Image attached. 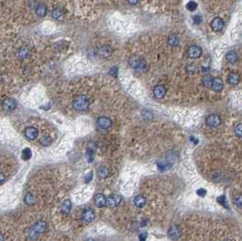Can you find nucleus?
<instances>
[{
    "label": "nucleus",
    "mask_w": 242,
    "mask_h": 241,
    "mask_svg": "<svg viewBox=\"0 0 242 241\" xmlns=\"http://www.w3.org/2000/svg\"><path fill=\"white\" fill-rule=\"evenodd\" d=\"M89 100L84 94L77 95L73 101V107L76 111H86L89 107Z\"/></svg>",
    "instance_id": "f257e3e1"
},
{
    "label": "nucleus",
    "mask_w": 242,
    "mask_h": 241,
    "mask_svg": "<svg viewBox=\"0 0 242 241\" xmlns=\"http://www.w3.org/2000/svg\"><path fill=\"white\" fill-rule=\"evenodd\" d=\"M129 64L130 66L135 69L138 72H145L147 70V63L146 62L141 58V57H139V56H132L130 57L129 59Z\"/></svg>",
    "instance_id": "f03ea898"
},
{
    "label": "nucleus",
    "mask_w": 242,
    "mask_h": 241,
    "mask_svg": "<svg viewBox=\"0 0 242 241\" xmlns=\"http://www.w3.org/2000/svg\"><path fill=\"white\" fill-rule=\"evenodd\" d=\"M221 123L220 117L218 114H211L206 119V124L210 127H218Z\"/></svg>",
    "instance_id": "7ed1b4c3"
},
{
    "label": "nucleus",
    "mask_w": 242,
    "mask_h": 241,
    "mask_svg": "<svg viewBox=\"0 0 242 241\" xmlns=\"http://www.w3.org/2000/svg\"><path fill=\"white\" fill-rule=\"evenodd\" d=\"M168 235L170 237V238H172V240H177L178 238H180V237L181 236V230L179 226L173 225L170 227L169 231H168Z\"/></svg>",
    "instance_id": "20e7f679"
},
{
    "label": "nucleus",
    "mask_w": 242,
    "mask_h": 241,
    "mask_svg": "<svg viewBox=\"0 0 242 241\" xmlns=\"http://www.w3.org/2000/svg\"><path fill=\"white\" fill-rule=\"evenodd\" d=\"M187 54L190 58H198L202 54V49L198 46H191L188 48Z\"/></svg>",
    "instance_id": "39448f33"
},
{
    "label": "nucleus",
    "mask_w": 242,
    "mask_h": 241,
    "mask_svg": "<svg viewBox=\"0 0 242 241\" xmlns=\"http://www.w3.org/2000/svg\"><path fill=\"white\" fill-rule=\"evenodd\" d=\"M94 218H95V215H94V210H92V209L87 208V209H85V210L83 211V214H82V219H83L85 222H87V223L93 222Z\"/></svg>",
    "instance_id": "423d86ee"
},
{
    "label": "nucleus",
    "mask_w": 242,
    "mask_h": 241,
    "mask_svg": "<svg viewBox=\"0 0 242 241\" xmlns=\"http://www.w3.org/2000/svg\"><path fill=\"white\" fill-rule=\"evenodd\" d=\"M121 200H122V197L120 195L113 194L106 199V205H108L109 207H116L120 204Z\"/></svg>",
    "instance_id": "0eeeda50"
},
{
    "label": "nucleus",
    "mask_w": 242,
    "mask_h": 241,
    "mask_svg": "<svg viewBox=\"0 0 242 241\" xmlns=\"http://www.w3.org/2000/svg\"><path fill=\"white\" fill-rule=\"evenodd\" d=\"M211 26L214 31H220L224 27V21L220 17H215L211 21Z\"/></svg>",
    "instance_id": "6e6552de"
},
{
    "label": "nucleus",
    "mask_w": 242,
    "mask_h": 241,
    "mask_svg": "<svg viewBox=\"0 0 242 241\" xmlns=\"http://www.w3.org/2000/svg\"><path fill=\"white\" fill-rule=\"evenodd\" d=\"M97 125L101 129L106 130V129H109L110 127L112 126V121L108 117H100L97 120Z\"/></svg>",
    "instance_id": "1a4fd4ad"
},
{
    "label": "nucleus",
    "mask_w": 242,
    "mask_h": 241,
    "mask_svg": "<svg viewBox=\"0 0 242 241\" xmlns=\"http://www.w3.org/2000/svg\"><path fill=\"white\" fill-rule=\"evenodd\" d=\"M166 94V88L165 86L162 85H159L154 87L153 89V95L154 97L157 98V99H162L163 98Z\"/></svg>",
    "instance_id": "9d476101"
},
{
    "label": "nucleus",
    "mask_w": 242,
    "mask_h": 241,
    "mask_svg": "<svg viewBox=\"0 0 242 241\" xmlns=\"http://www.w3.org/2000/svg\"><path fill=\"white\" fill-rule=\"evenodd\" d=\"M25 135L28 140H35L38 135V131L35 127H27L25 131Z\"/></svg>",
    "instance_id": "9b49d317"
},
{
    "label": "nucleus",
    "mask_w": 242,
    "mask_h": 241,
    "mask_svg": "<svg viewBox=\"0 0 242 241\" xmlns=\"http://www.w3.org/2000/svg\"><path fill=\"white\" fill-rule=\"evenodd\" d=\"M16 108V101L12 98H8L3 102V109L6 112H12Z\"/></svg>",
    "instance_id": "f8f14e48"
},
{
    "label": "nucleus",
    "mask_w": 242,
    "mask_h": 241,
    "mask_svg": "<svg viewBox=\"0 0 242 241\" xmlns=\"http://www.w3.org/2000/svg\"><path fill=\"white\" fill-rule=\"evenodd\" d=\"M223 86H224L223 81H222L220 78H213L212 83H211V88H212L214 91H216V92H220V91H222Z\"/></svg>",
    "instance_id": "ddd939ff"
},
{
    "label": "nucleus",
    "mask_w": 242,
    "mask_h": 241,
    "mask_svg": "<svg viewBox=\"0 0 242 241\" xmlns=\"http://www.w3.org/2000/svg\"><path fill=\"white\" fill-rule=\"evenodd\" d=\"M112 53H113V49L109 46H102L97 50V54L102 57H108L112 55Z\"/></svg>",
    "instance_id": "4468645a"
},
{
    "label": "nucleus",
    "mask_w": 242,
    "mask_h": 241,
    "mask_svg": "<svg viewBox=\"0 0 242 241\" xmlns=\"http://www.w3.org/2000/svg\"><path fill=\"white\" fill-rule=\"evenodd\" d=\"M94 203L98 208H102L106 205V197L102 194H96L94 197Z\"/></svg>",
    "instance_id": "2eb2a0df"
},
{
    "label": "nucleus",
    "mask_w": 242,
    "mask_h": 241,
    "mask_svg": "<svg viewBox=\"0 0 242 241\" xmlns=\"http://www.w3.org/2000/svg\"><path fill=\"white\" fill-rule=\"evenodd\" d=\"M239 81H240V77H239V75L237 73H235V72L229 73V74L228 76V82L229 85H237L239 83Z\"/></svg>",
    "instance_id": "dca6fc26"
},
{
    "label": "nucleus",
    "mask_w": 242,
    "mask_h": 241,
    "mask_svg": "<svg viewBox=\"0 0 242 241\" xmlns=\"http://www.w3.org/2000/svg\"><path fill=\"white\" fill-rule=\"evenodd\" d=\"M47 228V223L43 220L37 221L34 227H33V231L35 233H42L45 231V229Z\"/></svg>",
    "instance_id": "f3484780"
},
{
    "label": "nucleus",
    "mask_w": 242,
    "mask_h": 241,
    "mask_svg": "<svg viewBox=\"0 0 242 241\" xmlns=\"http://www.w3.org/2000/svg\"><path fill=\"white\" fill-rule=\"evenodd\" d=\"M226 59L228 63H235L238 61V59H239V55H238V54H237L235 51L232 50V51H229V52L227 53Z\"/></svg>",
    "instance_id": "a211bd4d"
},
{
    "label": "nucleus",
    "mask_w": 242,
    "mask_h": 241,
    "mask_svg": "<svg viewBox=\"0 0 242 241\" xmlns=\"http://www.w3.org/2000/svg\"><path fill=\"white\" fill-rule=\"evenodd\" d=\"M168 43L172 47H177L179 45V43H180V38H179V36L177 35L172 34L168 38Z\"/></svg>",
    "instance_id": "6ab92c4d"
},
{
    "label": "nucleus",
    "mask_w": 242,
    "mask_h": 241,
    "mask_svg": "<svg viewBox=\"0 0 242 241\" xmlns=\"http://www.w3.org/2000/svg\"><path fill=\"white\" fill-rule=\"evenodd\" d=\"M134 203L136 207L138 208H143L146 204V200L143 196H137L134 200Z\"/></svg>",
    "instance_id": "aec40b11"
},
{
    "label": "nucleus",
    "mask_w": 242,
    "mask_h": 241,
    "mask_svg": "<svg viewBox=\"0 0 242 241\" xmlns=\"http://www.w3.org/2000/svg\"><path fill=\"white\" fill-rule=\"evenodd\" d=\"M47 7L44 5V4H40L37 6V8L36 9V15L39 16H45L47 15Z\"/></svg>",
    "instance_id": "412c9836"
},
{
    "label": "nucleus",
    "mask_w": 242,
    "mask_h": 241,
    "mask_svg": "<svg viewBox=\"0 0 242 241\" xmlns=\"http://www.w3.org/2000/svg\"><path fill=\"white\" fill-rule=\"evenodd\" d=\"M63 11L62 8H57L53 10V12H52V16H53V18H55V19H59V18L63 16Z\"/></svg>",
    "instance_id": "4be33fe9"
},
{
    "label": "nucleus",
    "mask_w": 242,
    "mask_h": 241,
    "mask_svg": "<svg viewBox=\"0 0 242 241\" xmlns=\"http://www.w3.org/2000/svg\"><path fill=\"white\" fill-rule=\"evenodd\" d=\"M86 158L88 160L89 162H92L94 161V149H93L92 147L87 149V151H86Z\"/></svg>",
    "instance_id": "5701e85b"
},
{
    "label": "nucleus",
    "mask_w": 242,
    "mask_h": 241,
    "mask_svg": "<svg viewBox=\"0 0 242 241\" xmlns=\"http://www.w3.org/2000/svg\"><path fill=\"white\" fill-rule=\"evenodd\" d=\"M71 208H72V203H71L70 200H64L62 205V210L64 212V213H68L71 210Z\"/></svg>",
    "instance_id": "b1692460"
},
{
    "label": "nucleus",
    "mask_w": 242,
    "mask_h": 241,
    "mask_svg": "<svg viewBox=\"0 0 242 241\" xmlns=\"http://www.w3.org/2000/svg\"><path fill=\"white\" fill-rule=\"evenodd\" d=\"M25 201L27 205H33L34 203L36 202V198L32 193H27L25 198Z\"/></svg>",
    "instance_id": "393cba45"
},
{
    "label": "nucleus",
    "mask_w": 242,
    "mask_h": 241,
    "mask_svg": "<svg viewBox=\"0 0 242 241\" xmlns=\"http://www.w3.org/2000/svg\"><path fill=\"white\" fill-rule=\"evenodd\" d=\"M212 80H213V77L211 76V75H207L205 77H203L202 79V84L203 85L208 87V88H211V83H212Z\"/></svg>",
    "instance_id": "a878e982"
},
{
    "label": "nucleus",
    "mask_w": 242,
    "mask_h": 241,
    "mask_svg": "<svg viewBox=\"0 0 242 241\" xmlns=\"http://www.w3.org/2000/svg\"><path fill=\"white\" fill-rule=\"evenodd\" d=\"M109 174V171L106 167H100L99 170H98V175L101 177V178H105L106 176H108Z\"/></svg>",
    "instance_id": "bb28decb"
},
{
    "label": "nucleus",
    "mask_w": 242,
    "mask_h": 241,
    "mask_svg": "<svg viewBox=\"0 0 242 241\" xmlns=\"http://www.w3.org/2000/svg\"><path fill=\"white\" fill-rule=\"evenodd\" d=\"M51 138L49 137V136H44V137H42V139L40 140V143L43 145V146H48V145H50L51 144Z\"/></svg>",
    "instance_id": "cd10ccee"
},
{
    "label": "nucleus",
    "mask_w": 242,
    "mask_h": 241,
    "mask_svg": "<svg viewBox=\"0 0 242 241\" xmlns=\"http://www.w3.org/2000/svg\"><path fill=\"white\" fill-rule=\"evenodd\" d=\"M186 7H187V9L189 10V11L192 12V11H194V10L197 9L198 5H197V3L194 2V1H190V2H188V4L186 5Z\"/></svg>",
    "instance_id": "c85d7f7f"
},
{
    "label": "nucleus",
    "mask_w": 242,
    "mask_h": 241,
    "mask_svg": "<svg viewBox=\"0 0 242 241\" xmlns=\"http://www.w3.org/2000/svg\"><path fill=\"white\" fill-rule=\"evenodd\" d=\"M31 156H32V151L30 149L26 148L24 150L23 154H22V157H23L24 160H25V161H26V160H29V159L31 158Z\"/></svg>",
    "instance_id": "c756f323"
},
{
    "label": "nucleus",
    "mask_w": 242,
    "mask_h": 241,
    "mask_svg": "<svg viewBox=\"0 0 242 241\" xmlns=\"http://www.w3.org/2000/svg\"><path fill=\"white\" fill-rule=\"evenodd\" d=\"M27 55H28V50H27V49H25V48L20 49V51H19V56H20L21 58H25Z\"/></svg>",
    "instance_id": "7c9ffc66"
},
{
    "label": "nucleus",
    "mask_w": 242,
    "mask_h": 241,
    "mask_svg": "<svg viewBox=\"0 0 242 241\" xmlns=\"http://www.w3.org/2000/svg\"><path fill=\"white\" fill-rule=\"evenodd\" d=\"M235 204L237 205L238 208H241L242 201H241V196L240 195H238L236 198H235Z\"/></svg>",
    "instance_id": "2f4dec72"
},
{
    "label": "nucleus",
    "mask_w": 242,
    "mask_h": 241,
    "mask_svg": "<svg viewBox=\"0 0 242 241\" xmlns=\"http://www.w3.org/2000/svg\"><path fill=\"white\" fill-rule=\"evenodd\" d=\"M241 124H238L236 127H235V133L238 137H241Z\"/></svg>",
    "instance_id": "473e14b6"
},
{
    "label": "nucleus",
    "mask_w": 242,
    "mask_h": 241,
    "mask_svg": "<svg viewBox=\"0 0 242 241\" xmlns=\"http://www.w3.org/2000/svg\"><path fill=\"white\" fill-rule=\"evenodd\" d=\"M186 69H187L188 73H194L196 70L195 64H194V63H190V64H188Z\"/></svg>",
    "instance_id": "72a5a7b5"
},
{
    "label": "nucleus",
    "mask_w": 242,
    "mask_h": 241,
    "mask_svg": "<svg viewBox=\"0 0 242 241\" xmlns=\"http://www.w3.org/2000/svg\"><path fill=\"white\" fill-rule=\"evenodd\" d=\"M118 72H119V70H118V68L116 66H113V67L110 69V74H111L112 75H113L114 77H117Z\"/></svg>",
    "instance_id": "f704fd0d"
},
{
    "label": "nucleus",
    "mask_w": 242,
    "mask_h": 241,
    "mask_svg": "<svg viewBox=\"0 0 242 241\" xmlns=\"http://www.w3.org/2000/svg\"><path fill=\"white\" fill-rule=\"evenodd\" d=\"M142 117L144 118V119H146V120H148V119H151L152 118V114L148 112V111H143L142 112Z\"/></svg>",
    "instance_id": "c9c22d12"
},
{
    "label": "nucleus",
    "mask_w": 242,
    "mask_h": 241,
    "mask_svg": "<svg viewBox=\"0 0 242 241\" xmlns=\"http://www.w3.org/2000/svg\"><path fill=\"white\" fill-rule=\"evenodd\" d=\"M201 21H202V18H201V16H199V15H197V16H193V22L196 25H199V24L201 23Z\"/></svg>",
    "instance_id": "e433bc0d"
},
{
    "label": "nucleus",
    "mask_w": 242,
    "mask_h": 241,
    "mask_svg": "<svg viewBox=\"0 0 242 241\" xmlns=\"http://www.w3.org/2000/svg\"><path fill=\"white\" fill-rule=\"evenodd\" d=\"M206 193H207V191L204 189H200L197 190V194L199 195V196H201V197H204L206 195Z\"/></svg>",
    "instance_id": "4c0bfd02"
},
{
    "label": "nucleus",
    "mask_w": 242,
    "mask_h": 241,
    "mask_svg": "<svg viewBox=\"0 0 242 241\" xmlns=\"http://www.w3.org/2000/svg\"><path fill=\"white\" fill-rule=\"evenodd\" d=\"M219 201L220 203H221V204H222V205H223L224 207H227L226 199H225V197H224V196H221V197H219Z\"/></svg>",
    "instance_id": "58836bf2"
},
{
    "label": "nucleus",
    "mask_w": 242,
    "mask_h": 241,
    "mask_svg": "<svg viewBox=\"0 0 242 241\" xmlns=\"http://www.w3.org/2000/svg\"><path fill=\"white\" fill-rule=\"evenodd\" d=\"M139 238H140V241H146V238H147V234L141 233V235L139 236Z\"/></svg>",
    "instance_id": "ea45409f"
},
{
    "label": "nucleus",
    "mask_w": 242,
    "mask_h": 241,
    "mask_svg": "<svg viewBox=\"0 0 242 241\" xmlns=\"http://www.w3.org/2000/svg\"><path fill=\"white\" fill-rule=\"evenodd\" d=\"M92 178H93V173L91 172V173H90V174H88V175H87V177H86V179H85L86 183H88V182H89V180H91V179H92Z\"/></svg>",
    "instance_id": "a19ab883"
},
{
    "label": "nucleus",
    "mask_w": 242,
    "mask_h": 241,
    "mask_svg": "<svg viewBox=\"0 0 242 241\" xmlns=\"http://www.w3.org/2000/svg\"><path fill=\"white\" fill-rule=\"evenodd\" d=\"M139 1H140V0H128L129 4H131V5H133V6L137 5V4L139 3Z\"/></svg>",
    "instance_id": "79ce46f5"
},
{
    "label": "nucleus",
    "mask_w": 242,
    "mask_h": 241,
    "mask_svg": "<svg viewBox=\"0 0 242 241\" xmlns=\"http://www.w3.org/2000/svg\"><path fill=\"white\" fill-rule=\"evenodd\" d=\"M5 180H6V177H5V175H4L3 173H0V184H1V183H3Z\"/></svg>",
    "instance_id": "37998d69"
},
{
    "label": "nucleus",
    "mask_w": 242,
    "mask_h": 241,
    "mask_svg": "<svg viewBox=\"0 0 242 241\" xmlns=\"http://www.w3.org/2000/svg\"><path fill=\"white\" fill-rule=\"evenodd\" d=\"M0 241H4V237L1 233H0Z\"/></svg>",
    "instance_id": "c03bdc74"
},
{
    "label": "nucleus",
    "mask_w": 242,
    "mask_h": 241,
    "mask_svg": "<svg viewBox=\"0 0 242 241\" xmlns=\"http://www.w3.org/2000/svg\"><path fill=\"white\" fill-rule=\"evenodd\" d=\"M85 241H94V239H93V238H87Z\"/></svg>",
    "instance_id": "a18cd8bd"
},
{
    "label": "nucleus",
    "mask_w": 242,
    "mask_h": 241,
    "mask_svg": "<svg viewBox=\"0 0 242 241\" xmlns=\"http://www.w3.org/2000/svg\"><path fill=\"white\" fill-rule=\"evenodd\" d=\"M225 241H230V240H225Z\"/></svg>",
    "instance_id": "49530a36"
}]
</instances>
